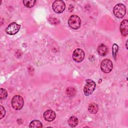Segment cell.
I'll use <instances>...</instances> for the list:
<instances>
[{
    "mask_svg": "<svg viewBox=\"0 0 128 128\" xmlns=\"http://www.w3.org/2000/svg\"><path fill=\"white\" fill-rule=\"evenodd\" d=\"M24 104L23 98L19 95L14 96L12 100V106L15 110H21Z\"/></svg>",
    "mask_w": 128,
    "mask_h": 128,
    "instance_id": "cell-2",
    "label": "cell"
},
{
    "mask_svg": "<svg viewBox=\"0 0 128 128\" xmlns=\"http://www.w3.org/2000/svg\"><path fill=\"white\" fill-rule=\"evenodd\" d=\"M0 119H2L5 116L6 114V110L4 108L0 106Z\"/></svg>",
    "mask_w": 128,
    "mask_h": 128,
    "instance_id": "cell-19",
    "label": "cell"
},
{
    "mask_svg": "<svg viewBox=\"0 0 128 128\" xmlns=\"http://www.w3.org/2000/svg\"><path fill=\"white\" fill-rule=\"evenodd\" d=\"M78 119L75 116H72L68 120V124L72 128L76 126L78 124Z\"/></svg>",
    "mask_w": 128,
    "mask_h": 128,
    "instance_id": "cell-13",
    "label": "cell"
},
{
    "mask_svg": "<svg viewBox=\"0 0 128 128\" xmlns=\"http://www.w3.org/2000/svg\"><path fill=\"white\" fill-rule=\"evenodd\" d=\"M36 2V0H23V3H24V6L27 8H28L33 7L34 6Z\"/></svg>",
    "mask_w": 128,
    "mask_h": 128,
    "instance_id": "cell-15",
    "label": "cell"
},
{
    "mask_svg": "<svg viewBox=\"0 0 128 128\" xmlns=\"http://www.w3.org/2000/svg\"><path fill=\"white\" fill-rule=\"evenodd\" d=\"M97 52L99 55L101 56H104L108 52V48L104 44H102L98 47Z\"/></svg>",
    "mask_w": 128,
    "mask_h": 128,
    "instance_id": "cell-11",
    "label": "cell"
},
{
    "mask_svg": "<svg viewBox=\"0 0 128 128\" xmlns=\"http://www.w3.org/2000/svg\"><path fill=\"white\" fill-rule=\"evenodd\" d=\"M120 32L122 35L126 36L128 34V20H123L120 25Z\"/></svg>",
    "mask_w": 128,
    "mask_h": 128,
    "instance_id": "cell-10",
    "label": "cell"
},
{
    "mask_svg": "<svg viewBox=\"0 0 128 128\" xmlns=\"http://www.w3.org/2000/svg\"><path fill=\"white\" fill-rule=\"evenodd\" d=\"M113 68V64L111 60L105 58L100 63V69L104 73L108 74L111 72Z\"/></svg>",
    "mask_w": 128,
    "mask_h": 128,
    "instance_id": "cell-5",
    "label": "cell"
},
{
    "mask_svg": "<svg viewBox=\"0 0 128 128\" xmlns=\"http://www.w3.org/2000/svg\"><path fill=\"white\" fill-rule=\"evenodd\" d=\"M52 9L54 12L58 14L62 12L66 8V4L64 1L57 0L54 2L52 4Z\"/></svg>",
    "mask_w": 128,
    "mask_h": 128,
    "instance_id": "cell-6",
    "label": "cell"
},
{
    "mask_svg": "<svg viewBox=\"0 0 128 128\" xmlns=\"http://www.w3.org/2000/svg\"><path fill=\"white\" fill-rule=\"evenodd\" d=\"M84 52L83 50L80 48H77L74 50L72 54L73 60L77 62H82L84 58Z\"/></svg>",
    "mask_w": 128,
    "mask_h": 128,
    "instance_id": "cell-8",
    "label": "cell"
},
{
    "mask_svg": "<svg viewBox=\"0 0 128 128\" xmlns=\"http://www.w3.org/2000/svg\"><path fill=\"white\" fill-rule=\"evenodd\" d=\"M68 24L70 27L72 29L76 30L80 28L81 25V20L76 15L71 16L68 20Z\"/></svg>",
    "mask_w": 128,
    "mask_h": 128,
    "instance_id": "cell-4",
    "label": "cell"
},
{
    "mask_svg": "<svg viewBox=\"0 0 128 128\" xmlns=\"http://www.w3.org/2000/svg\"><path fill=\"white\" fill-rule=\"evenodd\" d=\"M127 44H128V40H126V49H128Z\"/></svg>",
    "mask_w": 128,
    "mask_h": 128,
    "instance_id": "cell-20",
    "label": "cell"
},
{
    "mask_svg": "<svg viewBox=\"0 0 128 128\" xmlns=\"http://www.w3.org/2000/svg\"><path fill=\"white\" fill-rule=\"evenodd\" d=\"M56 116L55 112L51 110H46L44 114V118L48 122H52L54 120Z\"/></svg>",
    "mask_w": 128,
    "mask_h": 128,
    "instance_id": "cell-9",
    "label": "cell"
},
{
    "mask_svg": "<svg viewBox=\"0 0 128 128\" xmlns=\"http://www.w3.org/2000/svg\"><path fill=\"white\" fill-rule=\"evenodd\" d=\"M86 84L84 88V92L86 96L90 95L95 90L96 82L90 79H87L86 81Z\"/></svg>",
    "mask_w": 128,
    "mask_h": 128,
    "instance_id": "cell-3",
    "label": "cell"
},
{
    "mask_svg": "<svg viewBox=\"0 0 128 128\" xmlns=\"http://www.w3.org/2000/svg\"><path fill=\"white\" fill-rule=\"evenodd\" d=\"M8 96V93L6 90L2 88H0V100H2L5 99Z\"/></svg>",
    "mask_w": 128,
    "mask_h": 128,
    "instance_id": "cell-17",
    "label": "cell"
},
{
    "mask_svg": "<svg viewBox=\"0 0 128 128\" xmlns=\"http://www.w3.org/2000/svg\"><path fill=\"white\" fill-rule=\"evenodd\" d=\"M118 50V46L117 44H114L112 46V56L114 59L116 60V56Z\"/></svg>",
    "mask_w": 128,
    "mask_h": 128,
    "instance_id": "cell-18",
    "label": "cell"
},
{
    "mask_svg": "<svg viewBox=\"0 0 128 128\" xmlns=\"http://www.w3.org/2000/svg\"><path fill=\"white\" fill-rule=\"evenodd\" d=\"M30 128H40L42 127V123L38 120H34L32 122H30V124L29 126Z\"/></svg>",
    "mask_w": 128,
    "mask_h": 128,
    "instance_id": "cell-14",
    "label": "cell"
},
{
    "mask_svg": "<svg viewBox=\"0 0 128 128\" xmlns=\"http://www.w3.org/2000/svg\"><path fill=\"white\" fill-rule=\"evenodd\" d=\"M66 94L70 96H74L76 94V90L72 87H68L66 90Z\"/></svg>",
    "mask_w": 128,
    "mask_h": 128,
    "instance_id": "cell-16",
    "label": "cell"
},
{
    "mask_svg": "<svg viewBox=\"0 0 128 128\" xmlns=\"http://www.w3.org/2000/svg\"><path fill=\"white\" fill-rule=\"evenodd\" d=\"M20 28V26L16 22L10 23L6 28V32L9 35H14L18 33Z\"/></svg>",
    "mask_w": 128,
    "mask_h": 128,
    "instance_id": "cell-7",
    "label": "cell"
},
{
    "mask_svg": "<svg viewBox=\"0 0 128 128\" xmlns=\"http://www.w3.org/2000/svg\"><path fill=\"white\" fill-rule=\"evenodd\" d=\"M88 110L90 114H94L97 113L98 111V106L96 104L92 102L88 105Z\"/></svg>",
    "mask_w": 128,
    "mask_h": 128,
    "instance_id": "cell-12",
    "label": "cell"
},
{
    "mask_svg": "<svg viewBox=\"0 0 128 128\" xmlns=\"http://www.w3.org/2000/svg\"><path fill=\"white\" fill-rule=\"evenodd\" d=\"M114 15L118 18H122L126 13V6L122 4H118L113 8Z\"/></svg>",
    "mask_w": 128,
    "mask_h": 128,
    "instance_id": "cell-1",
    "label": "cell"
}]
</instances>
